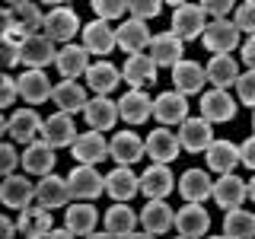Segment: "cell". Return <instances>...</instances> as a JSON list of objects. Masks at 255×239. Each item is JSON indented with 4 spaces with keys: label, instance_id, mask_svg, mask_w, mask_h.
I'll return each instance as SVG.
<instances>
[{
    "label": "cell",
    "instance_id": "obj_1",
    "mask_svg": "<svg viewBox=\"0 0 255 239\" xmlns=\"http://www.w3.org/2000/svg\"><path fill=\"white\" fill-rule=\"evenodd\" d=\"M175 13H172V35H179V42H191V38H201L204 32V10L201 3H179L175 0Z\"/></svg>",
    "mask_w": 255,
    "mask_h": 239
},
{
    "label": "cell",
    "instance_id": "obj_2",
    "mask_svg": "<svg viewBox=\"0 0 255 239\" xmlns=\"http://www.w3.org/2000/svg\"><path fill=\"white\" fill-rule=\"evenodd\" d=\"M175 191V175L166 163H153L140 172V195H147V201H166Z\"/></svg>",
    "mask_w": 255,
    "mask_h": 239
},
{
    "label": "cell",
    "instance_id": "obj_3",
    "mask_svg": "<svg viewBox=\"0 0 255 239\" xmlns=\"http://www.w3.org/2000/svg\"><path fill=\"white\" fill-rule=\"evenodd\" d=\"M45 35L51 38V42H64V45H70V38L77 35V29H80V16L70 10L67 3H58L51 13L45 16Z\"/></svg>",
    "mask_w": 255,
    "mask_h": 239
},
{
    "label": "cell",
    "instance_id": "obj_4",
    "mask_svg": "<svg viewBox=\"0 0 255 239\" xmlns=\"http://www.w3.org/2000/svg\"><path fill=\"white\" fill-rule=\"evenodd\" d=\"M67 185L77 201H93L106 191V179L96 172V166H74V172L67 175Z\"/></svg>",
    "mask_w": 255,
    "mask_h": 239
},
{
    "label": "cell",
    "instance_id": "obj_5",
    "mask_svg": "<svg viewBox=\"0 0 255 239\" xmlns=\"http://www.w3.org/2000/svg\"><path fill=\"white\" fill-rule=\"evenodd\" d=\"M201 38H204V48L211 54H230L239 45V29L230 19H214L204 26Z\"/></svg>",
    "mask_w": 255,
    "mask_h": 239
},
{
    "label": "cell",
    "instance_id": "obj_6",
    "mask_svg": "<svg viewBox=\"0 0 255 239\" xmlns=\"http://www.w3.org/2000/svg\"><path fill=\"white\" fill-rule=\"evenodd\" d=\"M51 61H58V51H54V42L48 35H29L26 42L19 45V64H26L29 70H42Z\"/></svg>",
    "mask_w": 255,
    "mask_h": 239
},
{
    "label": "cell",
    "instance_id": "obj_7",
    "mask_svg": "<svg viewBox=\"0 0 255 239\" xmlns=\"http://www.w3.org/2000/svg\"><path fill=\"white\" fill-rule=\"evenodd\" d=\"M201 118L207 124H223L236 118V99L227 90H211L201 96Z\"/></svg>",
    "mask_w": 255,
    "mask_h": 239
},
{
    "label": "cell",
    "instance_id": "obj_8",
    "mask_svg": "<svg viewBox=\"0 0 255 239\" xmlns=\"http://www.w3.org/2000/svg\"><path fill=\"white\" fill-rule=\"evenodd\" d=\"M175 137H179V147L185 150V153H204L214 140V131L204 118H185V121L179 124V134H175Z\"/></svg>",
    "mask_w": 255,
    "mask_h": 239
},
{
    "label": "cell",
    "instance_id": "obj_9",
    "mask_svg": "<svg viewBox=\"0 0 255 239\" xmlns=\"http://www.w3.org/2000/svg\"><path fill=\"white\" fill-rule=\"evenodd\" d=\"M70 153L80 166H96L109 156V140L102 137L99 131H86V134H77V140L70 143Z\"/></svg>",
    "mask_w": 255,
    "mask_h": 239
},
{
    "label": "cell",
    "instance_id": "obj_10",
    "mask_svg": "<svg viewBox=\"0 0 255 239\" xmlns=\"http://www.w3.org/2000/svg\"><path fill=\"white\" fill-rule=\"evenodd\" d=\"M106 195L118 204H131L134 195H140V175H134L131 166H118L106 175Z\"/></svg>",
    "mask_w": 255,
    "mask_h": 239
},
{
    "label": "cell",
    "instance_id": "obj_11",
    "mask_svg": "<svg viewBox=\"0 0 255 239\" xmlns=\"http://www.w3.org/2000/svg\"><path fill=\"white\" fill-rule=\"evenodd\" d=\"M42 118H38V112H32V109H19V112H13V118L6 121V134L16 140V143H22V147H29V143H35L38 137H42Z\"/></svg>",
    "mask_w": 255,
    "mask_h": 239
},
{
    "label": "cell",
    "instance_id": "obj_12",
    "mask_svg": "<svg viewBox=\"0 0 255 239\" xmlns=\"http://www.w3.org/2000/svg\"><path fill=\"white\" fill-rule=\"evenodd\" d=\"M0 201L13 211H26L35 201V185L26 179V175H6L0 182Z\"/></svg>",
    "mask_w": 255,
    "mask_h": 239
},
{
    "label": "cell",
    "instance_id": "obj_13",
    "mask_svg": "<svg viewBox=\"0 0 255 239\" xmlns=\"http://www.w3.org/2000/svg\"><path fill=\"white\" fill-rule=\"evenodd\" d=\"M211 198L223 207V211H236V207H243V201L249 198V188H246V182L239 179V175L230 172V175H220V179L214 182Z\"/></svg>",
    "mask_w": 255,
    "mask_h": 239
},
{
    "label": "cell",
    "instance_id": "obj_14",
    "mask_svg": "<svg viewBox=\"0 0 255 239\" xmlns=\"http://www.w3.org/2000/svg\"><path fill=\"white\" fill-rule=\"evenodd\" d=\"M42 140H45L51 150L70 147V143L77 140L74 118H70V115H64V112H54L51 118H45V124H42Z\"/></svg>",
    "mask_w": 255,
    "mask_h": 239
},
{
    "label": "cell",
    "instance_id": "obj_15",
    "mask_svg": "<svg viewBox=\"0 0 255 239\" xmlns=\"http://www.w3.org/2000/svg\"><path fill=\"white\" fill-rule=\"evenodd\" d=\"M175 230H179V236L185 239H201L207 230H211V217H207V211L201 204H185L175 211Z\"/></svg>",
    "mask_w": 255,
    "mask_h": 239
},
{
    "label": "cell",
    "instance_id": "obj_16",
    "mask_svg": "<svg viewBox=\"0 0 255 239\" xmlns=\"http://www.w3.org/2000/svg\"><path fill=\"white\" fill-rule=\"evenodd\" d=\"M137 220L143 223V233L163 236V233H169V230H172L175 211L166 201H147V204H143V211H137Z\"/></svg>",
    "mask_w": 255,
    "mask_h": 239
},
{
    "label": "cell",
    "instance_id": "obj_17",
    "mask_svg": "<svg viewBox=\"0 0 255 239\" xmlns=\"http://www.w3.org/2000/svg\"><path fill=\"white\" fill-rule=\"evenodd\" d=\"M70 185L67 179H61V175H42V182L35 185V201L48 207V211H54V207H67L70 204Z\"/></svg>",
    "mask_w": 255,
    "mask_h": 239
},
{
    "label": "cell",
    "instance_id": "obj_18",
    "mask_svg": "<svg viewBox=\"0 0 255 239\" xmlns=\"http://www.w3.org/2000/svg\"><path fill=\"white\" fill-rule=\"evenodd\" d=\"M150 29H147V22H140V19H128L125 26H118L115 29V45L122 48V51L131 58V54H143V48H150Z\"/></svg>",
    "mask_w": 255,
    "mask_h": 239
},
{
    "label": "cell",
    "instance_id": "obj_19",
    "mask_svg": "<svg viewBox=\"0 0 255 239\" xmlns=\"http://www.w3.org/2000/svg\"><path fill=\"white\" fill-rule=\"evenodd\" d=\"M182 51H185V42H179V35L172 32H159L150 38V61L156 67H175L182 61Z\"/></svg>",
    "mask_w": 255,
    "mask_h": 239
},
{
    "label": "cell",
    "instance_id": "obj_20",
    "mask_svg": "<svg viewBox=\"0 0 255 239\" xmlns=\"http://www.w3.org/2000/svg\"><path fill=\"white\" fill-rule=\"evenodd\" d=\"M83 118L86 124H90V131H109V127H115L118 121V102H112L109 96H96V99L86 102L83 109Z\"/></svg>",
    "mask_w": 255,
    "mask_h": 239
},
{
    "label": "cell",
    "instance_id": "obj_21",
    "mask_svg": "<svg viewBox=\"0 0 255 239\" xmlns=\"http://www.w3.org/2000/svg\"><path fill=\"white\" fill-rule=\"evenodd\" d=\"M153 115V99L143 90H131L118 99V118H125L128 124H143Z\"/></svg>",
    "mask_w": 255,
    "mask_h": 239
},
{
    "label": "cell",
    "instance_id": "obj_22",
    "mask_svg": "<svg viewBox=\"0 0 255 239\" xmlns=\"http://www.w3.org/2000/svg\"><path fill=\"white\" fill-rule=\"evenodd\" d=\"M179 137H175L172 131H166V127H156L153 134H147V140H143V153H147L153 163H172L175 156H179Z\"/></svg>",
    "mask_w": 255,
    "mask_h": 239
},
{
    "label": "cell",
    "instance_id": "obj_23",
    "mask_svg": "<svg viewBox=\"0 0 255 239\" xmlns=\"http://www.w3.org/2000/svg\"><path fill=\"white\" fill-rule=\"evenodd\" d=\"M16 230L22 233V239H45L48 233H51V211L42 204L35 207H26V211L19 214V220H16Z\"/></svg>",
    "mask_w": 255,
    "mask_h": 239
},
{
    "label": "cell",
    "instance_id": "obj_24",
    "mask_svg": "<svg viewBox=\"0 0 255 239\" xmlns=\"http://www.w3.org/2000/svg\"><path fill=\"white\" fill-rule=\"evenodd\" d=\"M54 150L48 147L45 140H35V143H29L26 150H22V156H19V166L26 169V175H51L54 169Z\"/></svg>",
    "mask_w": 255,
    "mask_h": 239
},
{
    "label": "cell",
    "instance_id": "obj_25",
    "mask_svg": "<svg viewBox=\"0 0 255 239\" xmlns=\"http://www.w3.org/2000/svg\"><path fill=\"white\" fill-rule=\"evenodd\" d=\"M16 86H19V96L29 106H42L45 99H51V90H54V83L48 80L45 70H26L16 80Z\"/></svg>",
    "mask_w": 255,
    "mask_h": 239
},
{
    "label": "cell",
    "instance_id": "obj_26",
    "mask_svg": "<svg viewBox=\"0 0 255 239\" xmlns=\"http://www.w3.org/2000/svg\"><path fill=\"white\" fill-rule=\"evenodd\" d=\"M58 74L64 80H77V77H86L90 70V54H86L83 45H64L58 51V61H54Z\"/></svg>",
    "mask_w": 255,
    "mask_h": 239
},
{
    "label": "cell",
    "instance_id": "obj_27",
    "mask_svg": "<svg viewBox=\"0 0 255 239\" xmlns=\"http://www.w3.org/2000/svg\"><path fill=\"white\" fill-rule=\"evenodd\" d=\"M153 115L163 124H182L188 118V99L182 93H159L153 99Z\"/></svg>",
    "mask_w": 255,
    "mask_h": 239
},
{
    "label": "cell",
    "instance_id": "obj_28",
    "mask_svg": "<svg viewBox=\"0 0 255 239\" xmlns=\"http://www.w3.org/2000/svg\"><path fill=\"white\" fill-rule=\"evenodd\" d=\"M204 159H207V169L220 172V175H230L239 166V147L230 140H211V147L204 150Z\"/></svg>",
    "mask_w": 255,
    "mask_h": 239
},
{
    "label": "cell",
    "instance_id": "obj_29",
    "mask_svg": "<svg viewBox=\"0 0 255 239\" xmlns=\"http://www.w3.org/2000/svg\"><path fill=\"white\" fill-rule=\"evenodd\" d=\"M109 156L115 159L118 166H131L143 156V140L134 131H118L115 137L109 140Z\"/></svg>",
    "mask_w": 255,
    "mask_h": 239
},
{
    "label": "cell",
    "instance_id": "obj_30",
    "mask_svg": "<svg viewBox=\"0 0 255 239\" xmlns=\"http://www.w3.org/2000/svg\"><path fill=\"white\" fill-rule=\"evenodd\" d=\"M51 99H54V106H58L64 115L83 112L86 102H90V99H86V86H77V80H61V83H54Z\"/></svg>",
    "mask_w": 255,
    "mask_h": 239
},
{
    "label": "cell",
    "instance_id": "obj_31",
    "mask_svg": "<svg viewBox=\"0 0 255 239\" xmlns=\"http://www.w3.org/2000/svg\"><path fill=\"white\" fill-rule=\"evenodd\" d=\"M204 67L198 61H179L172 67V86L175 93L182 96H191V93H201L204 90Z\"/></svg>",
    "mask_w": 255,
    "mask_h": 239
},
{
    "label": "cell",
    "instance_id": "obj_32",
    "mask_svg": "<svg viewBox=\"0 0 255 239\" xmlns=\"http://www.w3.org/2000/svg\"><path fill=\"white\" fill-rule=\"evenodd\" d=\"M83 48H86V54L106 58L112 48H115V29H109V22H102V19L86 22L83 26Z\"/></svg>",
    "mask_w": 255,
    "mask_h": 239
},
{
    "label": "cell",
    "instance_id": "obj_33",
    "mask_svg": "<svg viewBox=\"0 0 255 239\" xmlns=\"http://www.w3.org/2000/svg\"><path fill=\"white\" fill-rule=\"evenodd\" d=\"M207 83H214V90H227L239 80V61H233L230 54H214L204 67Z\"/></svg>",
    "mask_w": 255,
    "mask_h": 239
},
{
    "label": "cell",
    "instance_id": "obj_34",
    "mask_svg": "<svg viewBox=\"0 0 255 239\" xmlns=\"http://www.w3.org/2000/svg\"><path fill=\"white\" fill-rule=\"evenodd\" d=\"M211 188H214V182L204 169H185L179 179V191L188 204H201L204 198H211Z\"/></svg>",
    "mask_w": 255,
    "mask_h": 239
},
{
    "label": "cell",
    "instance_id": "obj_35",
    "mask_svg": "<svg viewBox=\"0 0 255 239\" xmlns=\"http://www.w3.org/2000/svg\"><path fill=\"white\" fill-rule=\"evenodd\" d=\"M156 70L159 67L150 61V54H131V58L125 61V67H122V77L134 86V90H140V86H147V83L156 80Z\"/></svg>",
    "mask_w": 255,
    "mask_h": 239
},
{
    "label": "cell",
    "instance_id": "obj_36",
    "mask_svg": "<svg viewBox=\"0 0 255 239\" xmlns=\"http://www.w3.org/2000/svg\"><path fill=\"white\" fill-rule=\"evenodd\" d=\"M118 80H122V70L112 67L109 61H96V64H90V70H86V86H90L96 96H109L118 86Z\"/></svg>",
    "mask_w": 255,
    "mask_h": 239
},
{
    "label": "cell",
    "instance_id": "obj_37",
    "mask_svg": "<svg viewBox=\"0 0 255 239\" xmlns=\"http://www.w3.org/2000/svg\"><path fill=\"white\" fill-rule=\"evenodd\" d=\"M64 223L74 236H90L99 223V211L93 204H67V214H64Z\"/></svg>",
    "mask_w": 255,
    "mask_h": 239
},
{
    "label": "cell",
    "instance_id": "obj_38",
    "mask_svg": "<svg viewBox=\"0 0 255 239\" xmlns=\"http://www.w3.org/2000/svg\"><path fill=\"white\" fill-rule=\"evenodd\" d=\"M137 227V211H131V204H115L106 211V233L115 239H128Z\"/></svg>",
    "mask_w": 255,
    "mask_h": 239
},
{
    "label": "cell",
    "instance_id": "obj_39",
    "mask_svg": "<svg viewBox=\"0 0 255 239\" xmlns=\"http://www.w3.org/2000/svg\"><path fill=\"white\" fill-rule=\"evenodd\" d=\"M223 236L227 239H255V214L243 211V207L227 211V217H223Z\"/></svg>",
    "mask_w": 255,
    "mask_h": 239
},
{
    "label": "cell",
    "instance_id": "obj_40",
    "mask_svg": "<svg viewBox=\"0 0 255 239\" xmlns=\"http://www.w3.org/2000/svg\"><path fill=\"white\" fill-rule=\"evenodd\" d=\"M10 13H13V22L29 35H35L45 26V13L38 10V3H10Z\"/></svg>",
    "mask_w": 255,
    "mask_h": 239
},
{
    "label": "cell",
    "instance_id": "obj_41",
    "mask_svg": "<svg viewBox=\"0 0 255 239\" xmlns=\"http://www.w3.org/2000/svg\"><path fill=\"white\" fill-rule=\"evenodd\" d=\"M159 10H163L159 0H128V13H131V19H140V22L159 16Z\"/></svg>",
    "mask_w": 255,
    "mask_h": 239
},
{
    "label": "cell",
    "instance_id": "obj_42",
    "mask_svg": "<svg viewBox=\"0 0 255 239\" xmlns=\"http://www.w3.org/2000/svg\"><path fill=\"white\" fill-rule=\"evenodd\" d=\"M16 64H19V42H13L10 35H3L0 38V74H6Z\"/></svg>",
    "mask_w": 255,
    "mask_h": 239
},
{
    "label": "cell",
    "instance_id": "obj_43",
    "mask_svg": "<svg viewBox=\"0 0 255 239\" xmlns=\"http://www.w3.org/2000/svg\"><path fill=\"white\" fill-rule=\"evenodd\" d=\"M233 26H236L239 32H249V35H255V0H246V3L236 6Z\"/></svg>",
    "mask_w": 255,
    "mask_h": 239
},
{
    "label": "cell",
    "instance_id": "obj_44",
    "mask_svg": "<svg viewBox=\"0 0 255 239\" xmlns=\"http://www.w3.org/2000/svg\"><path fill=\"white\" fill-rule=\"evenodd\" d=\"M93 10L102 22H109V19H118V16L128 10V3L125 0H93Z\"/></svg>",
    "mask_w": 255,
    "mask_h": 239
},
{
    "label": "cell",
    "instance_id": "obj_45",
    "mask_svg": "<svg viewBox=\"0 0 255 239\" xmlns=\"http://www.w3.org/2000/svg\"><path fill=\"white\" fill-rule=\"evenodd\" d=\"M236 93H239V102H246V106L255 109V70H246V74H239V80H236Z\"/></svg>",
    "mask_w": 255,
    "mask_h": 239
},
{
    "label": "cell",
    "instance_id": "obj_46",
    "mask_svg": "<svg viewBox=\"0 0 255 239\" xmlns=\"http://www.w3.org/2000/svg\"><path fill=\"white\" fill-rule=\"evenodd\" d=\"M19 166V153H16L13 143H0V175H13V169Z\"/></svg>",
    "mask_w": 255,
    "mask_h": 239
},
{
    "label": "cell",
    "instance_id": "obj_47",
    "mask_svg": "<svg viewBox=\"0 0 255 239\" xmlns=\"http://www.w3.org/2000/svg\"><path fill=\"white\" fill-rule=\"evenodd\" d=\"M16 96H19V86H16V80L10 74H0V109L13 106Z\"/></svg>",
    "mask_w": 255,
    "mask_h": 239
},
{
    "label": "cell",
    "instance_id": "obj_48",
    "mask_svg": "<svg viewBox=\"0 0 255 239\" xmlns=\"http://www.w3.org/2000/svg\"><path fill=\"white\" fill-rule=\"evenodd\" d=\"M201 10H204V16L211 13L214 19H227V13H230V10H236V6L230 3V0H204Z\"/></svg>",
    "mask_w": 255,
    "mask_h": 239
},
{
    "label": "cell",
    "instance_id": "obj_49",
    "mask_svg": "<svg viewBox=\"0 0 255 239\" xmlns=\"http://www.w3.org/2000/svg\"><path fill=\"white\" fill-rule=\"evenodd\" d=\"M239 166H249V169L255 172V134L239 147Z\"/></svg>",
    "mask_w": 255,
    "mask_h": 239
},
{
    "label": "cell",
    "instance_id": "obj_50",
    "mask_svg": "<svg viewBox=\"0 0 255 239\" xmlns=\"http://www.w3.org/2000/svg\"><path fill=\"white\" fill-rule=\"evenodd\" d=\"M243 64L249 70H255V35H249V42L243 45Z\"/></svg>",
    "mask_w": 255,
    "mask_h": 239
},
{
    "label": "cell",
    "instance_id": "obj_51",
    "mask_svg": "<svg viewBox=\"0 0 255 239\" xmlns=\"http://www.w3.org/2000/svg\"><path fill=\"white\" fill-rule=\"evenodd\" d=\"M10 29H13V13H10V6H0V38Z\"/></svg>",
    "mask_w": 255,
    "mask_h": 239
},
{
    "label": "cell",
    "instance_id": "obj_52",
    "mask_svg": "<svg viewBox=\"0 0 255 239\" xmlns=\"http://www.w3.org/2000/svg\"><path fill=\"white\" fill-rule=\"evenodd\" d=\"M0 239H16V223L0 214Z\"/></svg>",
    "mask_w": 255,
    "mask_h": 239
},
{
    "label": "cell",
    "instance_id": "obj_53",
    "mask_svg": "<svg viewBox=\"0 0 255 239\" xmlns=\"http://www.w3.org/2000/svg\"><path fill=\"white\" fill-rule=\"evenodd\" d=\"M45 239H77L74 233H70V230L67 227H64V230H51V233H48Z\"/></svg>",
    "mask_w": 255,
    "mask_h": 239
},
{
    "label": "cell",
    "instance_id": "obj_54",
    "mask_svg": "<svg viewBox=\"0 0 255 239\" xmlns=\"http://www.w3.org/2000/svg\"><path fill=\"white\" fill-rule=\"evenodd\" d=\"M246 188H249V198L255 201V175H252V182H246Z\"/></svg>",
    "mask_w": 255,
    "mask_h": 239
},
{
    "label": "cell",
    "instance_id": "obj_55",
    "mask_svg": "<svg viewBox=\"0 0 255 239\" xmlns=\"http://www.w3.org/2000/svg\"><path fill=\"white\" fill-rule=\"evenodd\" d=\"M86 239H115V236H109V233H90Z\"/></svg>",
    "mask_w": 255,
    "mask_h": 239
},
{
    "label": "cell",
    "instance_id": "obj_56",
    "mask_svg": "<svg viewBox=\"0 0 255 239\" xmlns=\"http://www.w3.org/2000/svg\"><path fill=\"white\" fill-rule=\"evenodd\" d=\"M128 239H153V236H150V233H131Z\"/></svg>",
    "mask_w": 255,
    "mask_h": 239
},
{
    "label": "cell",
    "instance_id": "obj_57",
    "mask_svg": "<svg viewBox=\"0 0 255 239\" xmlns=\"http://www.w3.org/2000/svg\"><path fill=\"white\" fill-rule=\"evenodd\" d=\"M3 134H6V118L0 115V137H3Z\"/></svg>",
    "mask_w": 255,
    "mask_h": 239
},
{
    "label": "cell",
    "instance_id": "obj_58",
    "mask_svg": "<svg viewBox=\"0 0 255 239\" xmlns=\"http://www.w3.org/2000/svg\"><path fill=\"white\" fill-rule=\"evenodd\" d=\"M207 239H227V236H207Z\"/></svg>",
    "mask_w": 255,
    "mask_h": 239
},
{
    "label": "cell",
    "instance_id": "obj_59",
    "mask_svg": "<svg viewBox=\"0 0 255 239\" xmlns=\"http://www.w3.org/2000/svg\"><path fill=\"white\" fill-rule=\"evenodd\" d=\"M252 127H255V112H252Z\"/></svg>",
    "mask_w": 255,
    "mask_h": 239
},
{
    "label": "cell",
    "instance_id": "obj_60",
    "mask_svg": "<svg viewBox=\"0 0 255 239\" xmlns=\"http://www.w3.org/2000/svg\"><path fill=\"white\" fill-rule=\"evenodd\" d=\"M175 239H185V236H175Z\"/></svg>",
    "mask_w": 255,
    "mask_h": 239
}]
</instances>
